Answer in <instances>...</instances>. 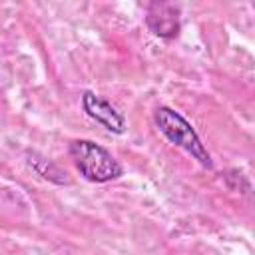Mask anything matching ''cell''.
I'll return each mask as SVG.
<instances>
[{"instance_id": "1", "label": "cell", "mask_w": 255, "mask_h": 255, "mask_svg": "<svg viewBox=\"0 0 255 255\" xmlns=\"http://www.w3.org/2000/svg\"><path fill=\"white\" fill-rule=\"evenodd\" d=\"M70 157L78 171L94 183H106L122 177L124 167L120 161L102 145L90 139H74L68 147Z\"/></svg>"}, {"instance_id": "2", "label": "cell", "mask_w": 255, "mask_h": 255, "mask_svg": "<svg viewBox=\"0 0 255 255\" xmlns=\"http://www.w3.org/2000/svg\"><path fill=\"white\" fill-rule=\"evenodd\" d=\"M153 122L157 126V129L171 141L175 143L177 147L185 149L191 157H195L203 167L211 169L213 167V161H211V155L207 151V147L201 143L197 131L193 129V126L175 110L167 108V106H159L155 112H153Z\"/></svg>"}, {"instance_id": "3", "label": "cell", "mask_w": 255, "mask_h": 255, "mask_svg": "<svg viewBox=\"0 0 255 255\" xmlns=\"http://www.w3.org/2000/svg\"><path fill=\"white\" fill-rule=\"evenodd\" d=\"M145 24L151 30V34L171 40L177 38L181 22H179V6L173 2H151L147 6Z\"/></svg>"}, {"instance_id": "4", "label": "cell", "mask_w": 255, "mask_h": 255, "mask_svg": "<svg viewBox=\"0 0 255 255\" xmlns=\"http://www.w3.org/2000/svg\"><path fill=\"white\" fill-rule=\"evenodd\" d=\"M82 108H84V112L92 120H96L98 124H102L106 129H110L114 133H124L126 120H124V116L108 100L100 98L94 92H84V96H82Z\"/></svg>"}]
</instances>
